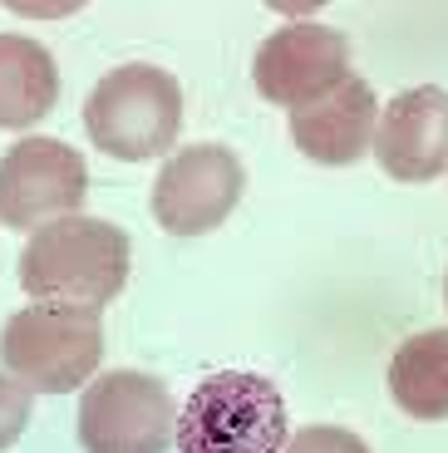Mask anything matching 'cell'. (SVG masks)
Masks as SVG:
<instances>
[{
  "label": "cell",
  "instance_id": "cell-1",
  "mask_svg": "<svg viewBox=\"0 0 448 453\" xmlns=\"http://www.w3.org/2000/svg\"><path fill=\"white\" fill-rule=\"evenodd\" d=\"M128 232L104 217H59L20 251V286L45 306L104 311L128 281Z\"/></svg>",
  "mask_w": 448,
  "mask_h": 453
},
{
  "label": "cell",
  "instance_id": "cell-2",
  "mask_svg": "<svg viewBox=\"0 0 448 453\" xmlns=\"http://www.w3.org/2000/svg\"><path fill=\"white\" fill-rule=\"evenodd\" d=\"M178 453H281L286 449V399L266 374H207L178 409Z\"/></svg>",
  "mask_w": 448,
  "mask_h": 453
},
{
  "label": "cell",
  "instance_id": "cell-3",
  "mask_svg": "<svg viewBox=\"0 0 448 453\" xmlns=\"http://www.w3.org/2000/svg\"><path fill=\"white\" fill-rule=\"evenodd\" d=\"M84 128L109 158L143 163L168 153L182 134V89L158 65H119L94 84Z\"/></svg>",
  "mask_w": 448,
  "mask_h": 453
},
{
  "label": "cell",
  "instance_id": "cell-4",
  "mask_svg": "<svg viewBox=\"0 0 448 453\" xmlns=\"http://www.w3.org/2000/svg\"><path fill=\"white\" fill-rule=\"evenodd\" d=\"M99 360H104L99 311L35 301V306L15 311L0 330V365L30 395H69L99 370Z\"/></svg>",
  "mask_w": 448,
  "mask_h": 453
},
{
  "label": "cell",
  "instance_id": "cell-5",
  "mask_svg": "<svg viewBox=\"0 0 448 453\" xmlns=\"http://www.w3.org/2000/svg\"><path fill=\"white\" fill-rule=\"evenodd\" d=\"M178 404L168 385L143 370H109L79 399L84 453H168Z\"/></svg>",
  "mask_w": 448,
  "mask_h": 453
},
{
  "label": "cell",
  "instance_id": "cell-6",
  "mask_svg": "<svg viewBox=\"0 0 448 453\" xmlns=\"http://www.w3.org/2000/svg\"><path fill=\"white\" fill-rule=\"evenodd\" d=\"M89 197V168L59 138H15L0 158V222L30 232L74 217Z\"/></svg>",
  "mask_w": 448,
  "mask_h": 453
},
{
  "label": "cell",
  "instance_id": "cell-7",
  "mask_svg": "<svg viewBox=\"0 0 448 453\" xmlns=\"http://www.w3.org/2000/svg\"><path fill=\"white\" fill-rule=\"evenodd\" d=\"M247 188V168L222 143L178 148L153 182V217L173 237H202L232 217Z\"/></svg>",
  "mask_w": 448,
  "mask_h": 453
},
{
  "label": "cell",
  "instance_id": "cell-8",
  "mask_svg": "<svg viewBox=\"0 0 448 453\" xmlns=\"http://www.w3.org/2000/svg\"><path fill=\"white\" fill-rule=\"evenodd\" d=\"M251 80H257L261 99L305 109L350 80V40L315 20L281 25L276 35L261 40L257 59H251Z\"/></svg>",
  "mask_w": 448,
  "mask_h": 453
},
{
  "label": "cell",
  "instance_id": "cell-9",
  "mask_svg": "<svg viewBox=\"0 0 448 453\" xmlns=\"http://www.w3.org/2000/svg\"><path fill=\"white\" fill-rule=\"evenodd\" d=\"M375 158L394 182H429L448 168V89L414 84L384 104L375 124Z\"/></svg>",
  "mask_w": 448,
  "mask_h": 453
},
{
  "label": "cell",
  "instance_id": "cell-10",
  "mask_svg": "<svg viewBox=\"0 0 448 453\" xmlns=\"http://www.w3.org/2000/svg\"><path fill=\"white\" fill-rule=\"evenodd\" d=\"M375 124H380L375 89L365 80H355V74L340 89H330L325 99L291 109L296 148L311 163H325V168H345V163L365 158V148H375Z\"/></svg>",
  "mask_w": 448,
  "mask_h": 453
},
{
  "label": "cell",
  "instance_id": "cell-11",
  "mask_svg": "<svg viewBox=\"0 0 448 453\" xmlns=\"http://www.w3.org/2000/svg\"><path fill=\"white\" fill-rule=\"evenodd\" d=\"M59 99V69L40 40L0 35V128H35Z\"/></svg>",
  "mask_w": 448,
  "mask_h": 453
},
{
  "label": "cell",
  "instance_id": "cell-12",
  "mask_svg": "<svg viewBox=\"0 0 448 453\" xmlns=\"http://www.w3.org/2000/svg\"><path fill=\"white\" fill-rule=\"evenodd\" d=\"M390 395L409 419H448V330L409 335L394 350Z\"/></svg>",
  "mask_w": 448,
  "mask_h": 453
},
{
  "label": "cell",
  "instance_id": "cell-13",
  "mask_svg": "<svg viewBox=\"0 0 448 453\" xmlns=\"http://www.w3.org/2000/svg\"><path fill=\"white\" fill-rule=\"evenodd\" d=\"M281 453H370V443L359 434L340 429V424H311V429L291 434Z\"/></svg>",
  "mask_w": 448,
  "mask_h": 453
},
{
  "label": "cell",
  "instance_id": "cell-14",
  "mask_svg": "<svg viewBox=\"0 0 448 453\" xmlns=\"http://www.w3.org/2000/svg\"><path fill=\"white\" fill-rule=\"evenodd\" d=\"M30 424V389L11 374H0V453L11 449Z\"/></svg>",
  "mask_w": 448,
  "mask_h": 453
},
{
  "label": "cell",
  "instance_id": "cell-15",
  "mask_svg": "<svg viewBox=\"0 0 448 453\" xmlns=\"http://www.w3.org/2000/svg\"><path fill=\"white\" fill-rule=\"evenodd\" d=\"M444 301H448V281H444Z\"/></svg>",
  "mask_w": 448,
  "mask_h": 453
}]
</instances>
